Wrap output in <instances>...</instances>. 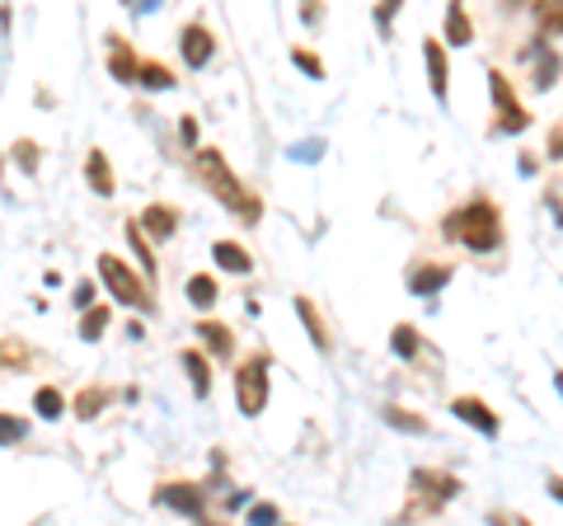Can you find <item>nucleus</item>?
Listing matches in <instances>:
<instances>
[{
	"label": "nucleus",
	"instance_id": "14",
	"mask_svg": "<svg viewBox=\"0 0 563 526\" xmlns=\"http://www.w3.org/2000/svg\"><path fill=\"white\" fill-rule=\"evenodd\" d=\"M141 231H146L151 240H169L174 231H179V212H174V207H146V212H141Z\"/></svg>",
	"mask_w": 563,
	"mask_h": 526
},
{
	"label": "nucleus",
	"instance_id": "22",
	"mask_svg": "<svg viewBox=\"0 0 563 526\" xmlns=\"http://www.w3.org/2000/svg\"><path fill=\"white\" fill-rule=\"evenodd\" d=\"M122 235H128V244L136 250V259H141V269H146V277H155V259H151V244H146V231H141V221H128V226H122Z\"/></svg>",
	"mask_w": 563,
	"mask_h": 526
},
{
	"label": "nucleus",
	"instance_id": "41",
	"mask_svg": "<svg viewBox=\"0 0 563 526\" xmlns=\"http://www.w3.org/2000/svg\"><path fill=\"white\" fill-rule=\"evenodd\" d=\"M507 6H521V0H507Z\"/></svg>",
	"mask_w": 563,
	"mask_h": 526
},
{
	"label": "nucleus",
	"instance_id": "40",
	"mask_svg": "<svg viewBox=\"0 0 563 526\" xmlns=\"http://www.w3.org/2000/svg\"><path fill=\"white\" fill-rule=\"evenodd\" d=\"M550 494H554V498L563 503V480H550Z\"/></svg>",
	"mask_w": 563,
	"mask_h": 526
},
{
	"label": "nucleus",
	"instance_id": "4",
	"mask_svg": "<svg viewBox=\"0 0 563 526\" xmlns=\"http://www.w3.org/2000/svg\"><path fill=\"white\" fill-rule=\"evenodd\" d=\"M268 353H254L235 366V405L244 418H258L268 409Z\"/></svg>",
	"mask_w": 563,
	"mask_h": 526
},
{
	"label": "nucleus",
	"instance_id": "11",
	"mask_svg": "<svg viewBox=\"0 0 563 526\" xmlns=\"http://www.w3.org/2000/svg\"><path fill=\"white\" fill-rule=\"evenodd\" d=\"M141 62H146V57H136V52H132L128 43H122V39H109V72H113V80L136 85Z\"/></svg>",
	"mask_w": 563,
	"mask_h": 526
},
{
	"label": "nucleus",
	"instance_id": "5",
	"mask_svg": "<svg viewBox=\"0 0 563 526\" xmlns=\"http://www.w3.org/2000/svg\"><path fill=\"white\" fill-rule=\"evenodd\" d=\"M413 503L404 507V517H418V513H442V507L461 494V480L446 475V470H413Z\"/></svg>",
	"mask_w": 563,
	"mask_h": 526
},
{
	"label": "nucleus",
	"instance_id": "21",
	"mask_svg": "<svg viewBox=\"0 0 563 526\" xmlns=\"http://www.w3.org/2000/svg\"><path fill=\"white\" fill-rule=\"evenodd\" d=\"M217 296H221V287H217V277H207V273H198V277H188V302L198 306V310H211L217 306Z\"/></svg>",
	"mask_w": 563,
	"mask_h": 526
},
{
	"label": "nucleus",
	"instance_id": "34",
	"mask_svg": "<svg viewBox=\"0 0 563 526\" xmlns=\"http://www.w3.org/2000/svg\"><path fill=\"white\" fill-rule=\"evenodd\" d=\"M399 6H404V0H380V6H376V29L380 33H390V20L399 14Z\"/></svg>",
	"mask_w": 563,
	"mask_h": 526
},
{
	"label": "nucleus",
	"instance_id": "23",
	"mask_svg": "<svg viewBox=\"0 0 563 526\" xmlns=\"http://www.w3.org/2000/svg\"><path fill=\"white\" fill-rule=\"evenodd\" d=\"M113 399V391L109 385H90V391H80V399H76V418H95L103 405Z\"/></svg>",
	"mask_w": 563,
	"mask_h": 526
},
{
	"label": "nucleus",
	"instance_id": "1",
	"mask_svg": "<svg viewBox=\"0 0 563 526\" xmlns=\"http://www.w3.org/2000/svg\"><path fill=\"white\" fill-rule=\"evenodd\" d=\"M192 165H198V179L207 184V193H211V198H217L231 217H240L244 226H258V221H263L258 193H250V188L235 179V169L225 165V155H221L217 146H198V151H192Z\"/></svg>",
	"mask_w": 563,
	"mask_h": 526
},
{
	"label": "nucleus",
	"instance_id": "24",
	"mask_svg": "<svg viewBox=\"0 0 563 526\" xmlns=\"http://www.w3.org/2000/svg\"><path fill=\"white\" fill-rule=\"evenodd\" d=\"M33 409H38L43 418H62L66 414V395L57 391V385H43V391L33 395Z\"/></svg>",
	"mask_w": 563,
	"mask_h": 526
},
{
	"label": "nucleus",
	"instance_id": "17",
	"mask_svg": "<svg viewBox=\"0 0 563 526\" xmlns=\"http://www.w3.org/2000/svg\"><path fill=\"white\" fill-rule=\"evenodd\" d=\"M198 335H202V348H211L217 358H231V353H235V339H231V329H225V325L202 320V325H198Z\"/></svg>",
	"mask_w": 563,
	"mask_h": 526
},
{
	"label": "nucleus",
	"instance_id": "35",
	"mask_svg": "<svg viewBox=\"0 0 563 526\" xmlns=\"http://www.w3.org/2000/svg\"><path fill=\"white\" fill-rule=\"evenodd\" d=\"M301 14H306V24L314 29V24H324V6L320 0H301Z\"/></svg>",
	"mask_w": 563,
	"mask_h": 526
},
{
	"label": "nucleus",
	"instance_id": "19",
	"mask_svg": "<svg viewBox=\"0 0 563 526\" xmlns=\"http://www.w3.org/2000/svg\"><path fill=\"white\" fill-rule=\"evenodd\" d=\"M296 315H301V325H306L310 343L320 348V353H329V335H324V320H320V315H314V306L306 302V296H296Z\"/></svg>",
	"mask_w": 563,
	"mask_h": 526
},
{
	"label": "nucleus",
	"instance_id": "9",
	"mask_svg": "<svg viewBox=\"0 0 563 526\" xmlns=\"http://www.w3.org/2000/svg\"><path fill=\"white\" fill-rule=\"evenodd\" d=\"M179 52H184V62H188V66H207V62H211V52H217V39H211V29H207V24H184V33H179Z\"/></svg>",
	"mask_w": 563,
	"mask_h": 526
},
{
	"label": "nucleus",
	"instance_id": "2",
	"mask_svg": "<svg viewBox=\"0 0 563 526\" xmlns=\"http://www.w3.org/2000/svg\"><path fill=\"white\" fill-rule=\"evenodd\" d=\"M442 231H446V240H455L470 254L503 250V217H498V207H493L488 198H474L465 207H455V212L442 221Z\"/></svg>",
	"mask_w": 563,
	"mask_h": 526
},
{
	"label": "nucleus",
	"instance_id": "42",
	"mask_svg": "<svg viewBox=\"0 0 563 526\" xmlns=\"http://www.w3.org/2000/svg\"><path fill=\"white\" fill-rule=\"evenodd\" d=\"M122 6H132V0H122Z\"/></svg>",
	"mask_w": 563,
	"mask_h": 526
},
{
	"label": "nucleus",
	"instance_id": "15",
	"mask_svg": "<svg viewBox=\"0 0 563 526\" xmlns=\"http://www.w3.org/2000/svg\"><path fill=\"white\" fill-rule=\"evenodd\" d=\"M85 179H90V188L99 193V198H113V165H109V155L103 151H90L85 155Z\"/></svg>",
	"mask_w": 563,
	"mask_h": 526
},
{
	"label": "nucleus",
	"instance_id": "28",
	"mask_svg": "<svg viewBox=\"0 0 563 526\" xmlns=\"http://www.w3.org/2000/svg\"><path fill=\"white\" fill-rule=\"evenodd\" d=\"M554 80H559V57L544 52V57L536 62V90H554Z\"/></svg>",
	"mask_w": 563,
	"mask_h": 526
},
{
	"label": "nucleus",
	"instance_id": "36",
	"mask_svg": "<svg viewBox=\"0 0 563 526\" xmlns=\"http://www.w3.org/2000/svg\"><path fill=\"white\" fill-rule=\"evenodd\" d=\"M179 136H184L188 146H202V142H198V122H192V118H184V122H179Z\"/></svg>",
	"mask_w": 563,
	"mask_h": 526
},
{
	"label": "nucleus",
	"instance_id": "7",
	"mask_svg": "<svg viewBox=\"0 0 563 526\" xmlns=\"http://www.w3.org/2000/svg\"><path fill=\"white\" fill-rule=\"evenodd\" d=\"M155 503L174 507V513H184V517H202L207 513V498H202L198 484H161L155 489Z\"/></svg>",
	"mask_w": 563,
	"mask_h": 526
},
{
	"label": "nucleus",
	"instance_id": "33",
	"mask_svg": "<svg viewBox=\"0 0 563 526\" xmlns=\"http://www.w3.org/2000/svg\"><path fill=\"white\" fill-rule=\"evenodd\" d=\"M29 428L20 424V418H10V414H0V447H14V442H20V437H24Z\"/></svg>",
	"mask_w": 563,
	"mask_h": 526
},
{
	"label": "nucleus",
	"instance_id": "27",
	"mask_svg": "<svg viewBox=\"0 0 563 526\" xmlns=\"http://www.w3.org/2000/svg\"><path fill=\"white\" fill-rule=\"evenodd\" d=\"M24 362H29V348H24V343L0 339V372H20Z\"/></svg>",
	"mask_w": 563,
	"mask_h": 526
},
{
	"label": "nucleus",
	"instance_id": "39",
	"mask_svg": "<svg viewBox=\"0 0 563 526\" xmlns=\"http://www.w3.org/2000/svg\"><path fill=\"white\" fill-rule=\"evenodd\" d=\"M550 155H554V161H563V132L550 136Z\"/></svg>",
	"mask_w": 563,
	"mask_h": 526
},
{
	"label": "nucleus",
	"instance_id": "12",
	"mask_svg": "<svg viewBox=\"0 0 563 526\" xmlns=\"http://www.w3.org/2000/svg\"><path fill=\"white\" fill-rule=\"evenodd\" d=\"M446 283H451V269H446V263H422V269L409 273V292H413V296H437Z\"/></svg>",
	"mask_w": 563,
	"mask_h": 526
},
{
	"label": "nucleus",
	"instance_id": "20",
	"mask_svg": "<svg viewBox=\"0 0 563 526\" xmlns=\"http://www.w3.org/2000/svg\"><path fill=\"white\" fill-rule=\"evenodd\" d=\"M184 372L192 381V395L207 399L211 395V366H207V358L202 353H184Z\"/></svg>",
	"mask_w": 563,
	"mask_h": 526
},
{
	"label": "nucleus",
	"instance_id": "37",
	"mask_svg": "<svg viewBox=\"0 0 563 526\" xmlns=\"http://www.w3.org/2000/svg\"><path fill=\"white\" fill-rule=\"evenodd\" d=\"M250 522H277V507L273 503H258L254 513H250Z\"/></svg>",
	"mask_w": 563,
	"mask_h": 526
},
{
	"label": "nucleus",
	"instance_id": "25",
	"mask_svg": "<svg viewBox=\"0 0 563 526\" xmlns=\"http://www.w3.org/2000/svg\"><path fill=\"white\" fill-rule=\"evenodd\" d=\"M136 85H146V90H174V72H165L161 62H141Z\"/></svg>",
	"mask_w": 563,
	"mask_h": 526
},
{
	"label": "nucleus",
	"instance_id": "6",
	"mask_svg": "<svg viewBox=\"0 0 563 526\" xmlns=\"http://www.w3.org/2000/svg\"><path fill=\"white\" fill-rule=\"evenodd\" d=\"M488 95H493V128L498 132H526L531 128V113L521 109V99L512 90V80H507L503 72H488Z\"/></svg>",
	"mask_w": 563,
	"mask_h": 526
},
{
	"label": "nucleus",
	"instance_id": "31",
	"mask_svg": "<svg viewBox=\"0 0 563 526\" xmlns=\"http://www.w3.org/2000/svg\"><path fill=\"white\" fill-rule=\"evenodd\" d=\"M14 165L24 174H38V142H14Z\"/></svg>",
	"mask_w": 563,
	"mask_h": 526
},
{
	"label": "nucleus",
	"instance_id": "8",
	"mask_svg": "<svg viewBox=\"0 0 563 526\" xmlns=\"http://www.w3.org/2000/svg\"><path fill=\"white\" fill-rule=\"evenodd\" d=\"M455 418H461V424H470V428H479L484 437H498L503 432V418L498 414H493L488 405H484V399H474V395H461V399H455Z\"/></svg>",
	"mask_w": 563,
	"mask_h": 526
},
{
	"label": "nucleus",
	"instance_id": "10",
	"mask_svg": "<svg viewBox=\"0 0 563 526\" xmlns=\"http://www.w3.org/2000/svg\"><path fill=\"white\" fill-rule=\"evenodd\" d=\"M422 62H428V85H432V95H437V103H446V95H451V72H446V47L437 43V39H428L422 43Z\"/></svg>",
	"mask_w": 563,
	"mask_h": 526
},
{
	"label": "nucleus",
	"instance_id": "13",
	"mask_svg": "<svg viewBox=\"0 0 563 526\" xmlns=\"http://www.w3.org/2000/svg\"><path fill=\"white\" fill-rule=\"evenodd\" d=\"M446 43L451 47H470L474 43V20H470L465 0H451L446 6Z\"/></svg>",
	"mask_w": 563,
	"mask_h": 526
},
{
	"label": "nucleus",
	"instance_id": "16",
	"mask_svg": "<svg viewBox=\"0 0 563 526\" xmlns=\"http://www.w3.org/2000/svg\"><path fill=\"white\" fill-rule=\"evenodd\" d=\"M211 259H217L225 273H250L254 269V259L244 254V244H235V240H217L211 244Z\"/></svg>",
	"mask_w": 563,
	"mask_h": 526
},
{
	"label": "nucleus",
	"instance_id": "26",
	"mask_svg": "<svg viewBox=\"0 0 563 526\" xmlns=\"http://www.w3.org/2000/svg\"><path fill=\"white\" fill-rule=\"evenodd\" d=\"M385 424L399 428V432H428V418L409 414V409H385Z\"/></svg>",
	"mask_w": 563,
	"mask_h": 526
},
{
	"label": "nucleus",
	"instance_id": "29",
	"mask_svg": "<svg viewBox=\"0 0 563 526\" xmlns=\"http://www.w3.org/2000/svg\"><path fill=\"white\" fill-rule=\"evenodd\" d=\"M390 348H395L399 358H413V353H418V329H413V325H399L395 335H390Z\"/></svg>",
	"mask_w": 563,
	"mask_h": 526
},
{
	"label": "nucleus",
	"instance_id": "38",
	"mask_svg": "<svg viewBox=\"0 0 563 526\" xmlns=\"http://www.w3.org/2000/svg\"><path fill=\"white\" fill-rule=\"evenodd\" d=\"M90 302H95V287H90V283H80V287H76V306L85 310V306H90Z\"/></svg>",
	"mask_w": 563,
	"mask_h": 526
},
{
	"label": "nucleus",
	"instance_id": "32",
	"mask_svg": "<svg viewBox=\"0 0 563 526\" xmlns=\"http://www.w3.org/2000/svg\"><path fill=\"white\" fill-rule=\"evenodd\" d=\"M291 62H296V66H301V72H306V76H314V80H324V62H320V57H314V52H306V47H291Z\"/></svg>",
	"mask_w": 563,
	"mask_h": 526
},
{
	"label": "nucleus",
	"instance_id": "18",
	"mask_svg": "<svg viewBox=\"0 0 563 526\" xmlns=\"http://www.w3.org/2000/svg\"><path fill=\"white\" fill-rule=\"evenodd\" d=\"M536 29H540V39L563 33V0H536Z\"/></svg>",
	"mask_w": 563,
	"mask_h": 526
},
{
	"label": "nucleus",
	"instance_id": "3",
	"mask_svg": "<svg viewBox=\"0 0 563 526\" xmlns=\"http://www.w3.org/2000/svg\"><path fill=\"white\" fill-rule=\"evenodd\" d=\"M99 277L103 287L113 292V302L122 306H136V310H155V296H151V277H136L128 263L118 254H99Z\"/></svg>",
	"mask_w": 563,
	"mask_h": 526
},
{
	"label": "nucleus",
	"instance_id": "30",
	"mask_svg": "<svg viewBox=\"0 0 563 526\" xmlns=\"http://www.w3.org/2000/svg\"><path fill=\"white\" fill-rule=\"evenodd\" d=\"M103 325H109V310L103 306H85V320H80V339H99L103 335Z\"/></svg>",
	"mask_w": 563,
	"mask_h": 526
}]
</instances>
